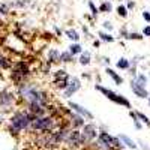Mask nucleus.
Here are the masks:
<instances>
[{
    "instance_id": "obj_32",
    "label": "nucleus",
    "mask_w": 150,
    "mask_h": 150,
    "mask_svg": "<svg viewBox=\"0 0 150 150\" xmlns=\"http://www.w3.org/2000/svg\"><path fill=\"white\" fill-rule=\"evenodd\" d=\"M128 38H131V39H141L143 35H138V33H129Z\"/></svg>"
},
{
    "instance_id": "obj_34",
    "label": "nucleus",
    "mask_w": 150,
    "mask_h": 150,
    "mask_svg": "<svg viewBox=\"0 0 150 150\" xmlns=\"http://www.w3.org/2000/svg\"><path fill=\"white\" fill-rule=\"evenodd\" d=\"M143 35H144V36H150V26H146V27L143 29Z\"/></svg>"
},
{
    "instance_id": "obj_3",
    "label": "nucleus",
    "mask_w": 150,
    "mask_h": 150,
    "mask_svg": "<svg viewBox=\"0 0 150 150\" xmlns=\"http://www.w3.org/2000/svg\"><path fill=\"white\" fill-rule=\"evenodd\" d=\"M56 128V120L51 116H44V117H35L30 122L29 129L33 132H50Z\"/></svg>"
},
{
    "instance_id": "obj_6",
    "label": "nucleus",
    "mask_w": 150,
    "mask_h": 150,
    "mask_svg": "<svg viewBox=\"0 0 150 150\" xmlns=\"http://www.w3.org/2000/svg\"><path fill=\"white\" fill-rule=\"evenodd\" d=\"M80 132H81V143L83 144H89V143H92L98 138L96 137V126L92 125V123L84 125Z\"/></svg>"
},
{
    "instance_id": "obj_11",
    "label": "nucleus",
    "mask_w": 150,
    "mask_h": 150,
    "mask_svg": "<svg viewBox=\"0 0 150 150\" xmlns=\"http://www.w3.org/2000/svg\"><path fill=\"white\" fill-rule=\"evenodd\" d=\"M33 5H36V0H11L8 3L9 9H12V8L24 9V8H29V6H33Z\"/></svg>"
},
{
    "instance_id": "obj_18",
    "label": "nucleus",
    "mask_w": 150,
    "mask_h": 150,
    "mask_svg": "<svg viewBox=\"0 0 150 150\" xmlns=\"http://www.w3.org/2000/svg\"><path fill=\"white\" fill-rule=\"evenodd\" d=\"M90 53H81V56H80V63L83 65V66H87V65H89L90 63Z\"/></svg>"
},
{
    "instance_id": "obj_29",
    "label": "nucleus",
    "mask_w": 150,
    "mask_h": 150,
    "mask_svg": "<svg viewBox=\"0 0 150 150\" xmlns=\"http://www.w3.org/2000/svg\"><path fill=\"white\" fill-rule=\"evenodd\" d=\"M8 12H9V6H8V3L0 5V14L5 15V14H8Z\"/></svg>"
},
{
    "instance_id": "obj_12",
    "label": "nucleus",
    "mask_w": 150,
    "mask_h": 150,
    "mask_svg": "<svg viewBox=\"0 0 150 150\" xmlns=\"http://www.w3.org/2000/svg\"><path fill=\"white\" fill-rule=\"evenodd\" d=\"M69 119L72 122L74 128H83L84 126V117L77 114V112H69Z\"/></svg>"
},
{
    "instance_id": "obj_7",
    "label": "nucleus",
    "mask_w": 150,
    "mask_h": 150,
    "mask_svg": "<svg viewBox=\"0 0 150 150\" xmlns=\"http://www.w3.org/2000/svg\"><path fill=\"white\" fill-rule=\"evenodd\" d=\"M69 147H78V146H83L81 143V132L77 131V129H69L66 137H65V141Z\"/></svg>"
},
{
    "instance_id": "obj_33",
    "label": "nucleus",
    "mask_w": 150,
    "mask_h": 150,
    "mask_svg": "<svg viewBox=\"0 0 150 150\" xmlns=\"http://www.w3.org/2000/svg\"><path fill=\"white\" fill-rule=\"evenodd\" d=\"M143 18H144L146 21H149V23H150V12L144 11V12H143Z\"/></svg>"
},
{
    "instance_id": "obj_16",
    "label": "nucleus",
    "mask_w": 150,
    "mask_h": 150,
    "mask_svg": "<svg viewBox=\"0 0 150 150\" xmlns=\"http://www.w3.org/2000/svg\"><path fill=\"white\" fill-rule=\"evenodd\" d=\"M60 59V53L57 51V50H50L48 51V62L50 63H53V62H59Z\"/></svg>"
},
{
    "instance_id": "obj_15",
    "label": "nucleus",
    "mask_w": 150,
    "mask_h": 150,
    "mask_svg": "<svg viewBox=\"0 0 150 150\" xmlns=\"http://www.w3.org/2000/svg\"><path fill=\"white\" fill-rule=\"evenodd\" d=\"M137 86H141V87H146V84H147V77H146V75L144 74H138V75H137V77L132 80Z\"/></svg>"
},
{
    "instance_id": "obj_24",
    "label": "nucleus",
    "mask_w": 150,
    "mask_h": 150,
    "mask_svg": "<svg viewBox=\"0 0 150 150\" xmlns=\"http://www.w3.org/2000/svg\"><path fill=\"white\" fill-rule=\"evenodd\" d=\"M99 38L104 41V42H112L114 41V38H112L111 35H108V33H104V32H99Z\"/></svg>"
},
{
    "instance_id": "obj_25",
    "label": "nucleus",
    "mask_w": 150,
    "mask_h": 150,
    "mask_svg": "<svg viewBox=\"0 0 150 150\" xmlns=\"http://www.w3.org/2000/svg\"><path fill=\"white\" fill-rule=\"evenodd\" d=\"M135 114H137V117H138V120H141L143 123L147 125V126H150V120H149V117L146 114H143V112H135Z\"/></svg>"
},
{
    "instance_id": "obj_27",
    "label": "nucleus",
    "mask_w": 150,
    "mask_h": 150,
    "mask_svg": "<svg viewBox=\"0 0 150 150\" xmlns=\"http://www.w3.org/2000/svg\"><path fill=\"white\" fill-rule=\"evenodd\" d=\"M117 12H119V15H122L123 18H126V17H128V9L125 8V6H122V5L117 8Z\"/></svg>"
},
{
    "instance_id": "obj_21",
    "label": "nucleus",
    "mask_w": 150,
    "mask_h": 150,
    "mask_svg": "<svg viewBox=\"0 0 150 150\" xmlns=\"http://www.w3.org/2000/svg\"><path fill=\"white\" fill-rule=\"evenodd\" d=\"M66 36L69 38V39L75 41V42H77V41L80 39V35L77 33V30H74V29H69V30H66Z\"/></svg>"
},
{
    "instance_id": "obj_31",
    "label": "nucleus",
    "mask_w": 150,
    "mask_h": 150,
    "mask_svg": "<svg viewBox=\"0 0 150 150\" xmlns=\"http://www.w3.org/2000/svg\"><path fill=\"white\" fill-rule=\"evenodd\" d=\"M99 11H104V12H110L111 11V3H102V6H101V9H99Z\"/></svg>"
},
{
    "instance_id": "obj_19",
    "label": "nucleus",
    "mask_w": 150,
    "mask_h": 150,
    "mask_svg": "<svg viewBox=\"0 0 150 150\" xmlns=\"http://www.w3.org/2000/svg\"><path fill=\"white\" fill-rule=\"evenodd\" d=\"M129 66H131V63H129L128 59H123V57H122V59L117 60V68H119V69H128Z\"/></svg>"
},
{
    "instance_id": "obj_30",
    "label": "nucleus",
    "mask_w": 150,
    "mask_h": 150,
    "mask_svg": "<svg viewBox=\"0 0 150 150\" xmlns=\"http://www.w3.org/2000/svg\"><path fill=\"white\" fill-rule=\"evenodd\" d=\"M89 8H90V12H92L93 15H96L98 12H99V9L95 6V3H93V2H89Z\"/></svg>"
},
{
    "instance_id": "obj_1",
    "label": "nucleus",
    "mask_w": 150,
    "mask_h": 150,
    "mask_svg": "<svg viewBox=\"0 0 150 150\" xmlns=\"http://www.w3.org/2000/svg\"><path fill=\"white\" fill-rule=\"evenodd\" d=\"M20 95L27 101V105H39L48 108V95L32 84H21Z\"/></svg>"
},
{
    "instance_id": "obj_4",
    "label": "nucleus",
    "mask_w": 150,
    "mask_h": 150,
    "mask_svg": "<svg viewBox=\"0 0 150 150\" xmlns=\"http://www.w3.org/2000/svg\"><path fill=\"white\" fill-rule=\"evenodd\" d=\"M95 89L98 90V92H101L104 96H107L110 101H112V102H116V104H119V105H123V107H131V102L128 101L125 96H120V95H117V93H114L112 90H110V89H105V87H102V86H96Z\"/></svg>"
},
{
    "instance_id": "obj_8",
    "label": "nucleus",
    "mask_w": 150,
    "mask_h": 150,
    "mask_svg": "<svg viewBox=\"0 0 150 150\" xmlns=\"http://www.w3.org/2000/svg\"><path fill=\"white\" fill-rule=\"evenodd\" d=\"M81 87V81L77 78V77H72L68 80V86L65 87V92H63V96L65 98H71L74 93H77Z\"/></svg>"
},
{
    "instance_id": "obj_14",
    "label": "nucleus",
    "mask_w": 150,
    "mask_h": 150,
    "mask_svg": "<svg viewBox=\"0 0 150 150\" xmlns=\"http://www.w3.org/2000/svg\"><path fill=\"white\" fill-rule=\"evenodd\" d=\"M119 140H120V141H122L125 146H126V147H129V149H137V144H135V143H134V141L129 138L128 135L120 134V135H119Z\"/></svg>"
},
{
    "instance_id": "obj_38",
    "label": "nucleus",
    "mask_w": 150,
    "mask_h": 150,
    "mask_svg": "<svg viewBox=\"0 0 150 150\" xmlns=\"http://www.w3.org/2000/svg\"><path fill=\"white\" fill-rule=\"evenodd\" d=\"M149 105H150V98H149Z\"/></svg>"
},
{
    "instance_id": "obj_5",
    "label": "nucleus",
    "mask_w": 150,
    "mask_h": 150,
    "mask_svg": "<svg viewBox=\"0 0 150 150\" xmlns=\"http://www.w3.org/2000/svg\"><path fill=\"white\" fill-rule=\"evenodd\" d=\"M29 75V65L27 63H24V62H18V63L12 68V75H11V78L14 80L15 83H23L24 78H26Z\"/></svg>"
},
{
    "instance_id": "obj_13",
    "label": "nucleus",
    "mask_w": 150,
    "mask_h": 150,
    "mask_svg": "<svg viewBox=\"0 0 150 150\" xmlns=\"http://www.w3.org/2000/svg\"><path fill=\"white\" fill-rule=\"evenodd\" d=\"M131 87H132V92L138 96V98H149V92L146 90V87H141V86H137L134 81H131Z\"/></svg>"
},
{
    "instance_id": "obj_26",
    "label": "nucleus",
    "mask_w": 150,
    "mask_h": 150,
    "mask_svg": "<svg viewBox=\"0 0 150 150\" xmlns=\"http://www.w3.org/2000/svg\"><path fill=\"white\" fill-rule=\"evenodd\" d=\"M56 80H69V77H68V74L65 71H59L56 74Z\"/></svg>"
},
{
    "instance_id": "obj_36",
    "label": "nucleus",
    "mask_w": 150,
    "mask_h": 150,
    "mask_svg": "<svg viewBox=\"0 0 150 150\" xmlns=\"http://www.w3.org/2000/svg\"><path fill=\"white\" fill-rule=\"evenodd\" d=\"M132 8H134V2H129L128 3V9H132Z\"/></svg>"
},
{
    "instance_id": "obj_2",
    "label": "nucleus",
    "mask_w": 150,
    "mask_h": 150,
    "mask_svg": "<svg viewBox=\"0 0 150 150\" xmlns=\"http://www.w3.org/2000/svg\"><path fill=\"white\" fill-rule=\"evenodd\" d=\"M33 119H35V116L29 111H17V112H14V116L9 120V131L14 135H18L20 132L29 129L30 122Z\"/></svg>"
},
{
    "instance_id": "obj_39",
    "label": "nucleus",
    "mask_w": 150,
    "mask_h": 150,
    "mask_svg": "<svg viewBox=\"0 0 150 150\" xmlns=\"http://www.w3.org/2000/svg\"><path fill=\"white\" fill-rule=\"evenodd\" d=\"M0 122H2V117H0Z\"/></svg>"
},
{
    "instance_id": "obj_17",
    "label": "nucleus",
    "mask_w": 150,
    "mask_h": 150,
    "mask_svg": "<svg viewBox=\"0 0 150 150\" xmlns=\"http://www.w3.org/2000/svg\"><path fill=\"white\" fill-rule=\"evenodd\" d=\"M105 71H107V74L110 75V77H111L112 80H114V83H116V84H122V83H123V80H122V78H120V77H119V75H117V74H116L114 71H112V69H110V68H107Z\"/></svg>"
},
{
    "instance_id": "obj_9",
    "label": "nucleus",
    "mask_w": 150,
    "mask_h": 150,
    "mask_svg": "<svg viewBox=\"0 0 150 150\" xmlns=\"http://www.w3.org/2000/svg\"><path fill=\"white\" fill-rule=\"evenodd\" d=\"M15 102V96L9 90H0V107L8 108Z\"/></svg>"
},
{
    "instance_id": "obj_28",
    "label": "nucleus",
    "mask_w": 150,
    "mask_h": 150,
    "mask_svg": "<svg viewBox=\"0 0 150 150\" xmlns=\"http://www.w3.org/2000/svg\"><path fill=\"white\" fill-rule=\"evenodd\" d=\"M56 86L59 87V89H65V87L68 86V80H56Z\"/></svg>"
},
{
    "instance_id": "obj_20",
    "label": "nucleus",
    "mask_w": 150,
    "mask_h": 150,
    "mask_svg": "<svg viewBox=\"0 0 150 150\" xmlns=\"http://www.w3.org/2000/svg\"><path fill=\"white\" fill-rule=\"evenodd\" d=\"M69 53H71L72 56H75V54H81V53H83V48H81L80 44H74V45H71V48H69Z\"/></svg>"
},
{
    "instance_id": "obj_23",
    "label": "nucleus",
    "mask_w": 150,
    "mask_h": 150,
    "mask_svg": "<svg viewBox=\"0 0 150 150\" xmlns=\"http://www.w3.org/2000/svg\"><path fill=\"white\" fill-rule=\"evenodd\" d=\"M0 68H11V62L3 56V54H0Z\"/></svg>"
},
{
    "instance_id": "obj_10",
    "label": "nucleus",
    "mask_w": 150,
    "mask_h": 150,
    "mask_svg": "<svg viewBox=\"0 0 150 150\" xmlns=\"http://www.w3.org/2000/svg\"><path fill=\"white\" fill-rule=\"evenodd\" d=\"M69 108L71 110H74L77 114H80V116H83V117H86V119H89V120H92L93 119V114L89 111V110H86L84 107H81L80 104H77V102H69Z\"/></svg>"
},
{
    "instance_id": "obj_37",
    "label": "nucleus",
    "mask_w": 150,
    "mask_h": 150,
    "mask_svg": "<svg viewBox=\"0 0 150 150\" xmlns=\"http://www.w3.org/2000/svg\"><path fill=\"white\" fill-rule=\"evenodd\" d=\"M93 47H99V41H95L93 42Z\"/></svg>"
},
{
    "instance_id": "obj_22",
    "label": "nucleus",
    "mask_w": 150,
    "mask_h": 150,
    "mask_svg": "<svg viewBox=\"0 0 150 150\" xmlns=\"http://www.w3.org/2000/svg\"><path fill=\"white\" fill-rule=\"evenodd\" d=\"M59 60L60 62H66V63H68V62H72L74 60V56L69 51H65V53H60V59Z\"/></svg>"
},
{
    "instance_id": "obj_35",
    "label": "nucleus",
    "mask_w": 150,
    "mask_h": 150,
    "mask_svg": "<svg viewBox=\"0 0 150 150\" xmlns=\"http://www.w3.org/2000/svg\"><path fill=\"white\" fill-rule=\"evenodd\" d=\"M104 27H105V29H108V30H111V29H112V24H111V23H108V21H105V23H104Z\"/></svg>"
}]
</instances>
